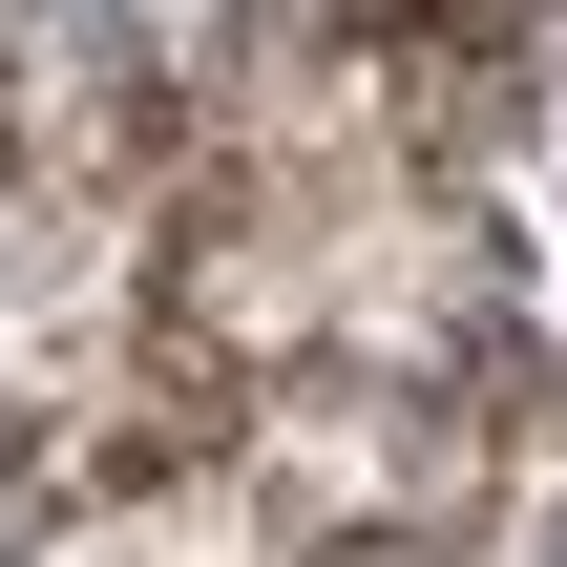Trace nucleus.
Listing matches in <instances>:
<instances>
[{"instance_id": "nucleus-1", "label": "nucleus", "mask_w": 567, "mask_h": 567, "mask_svg": "<svg viewBox=\"0 0 567 567\" xmlns=\"http://www.w3.org/2000/svg\"><path fill=\"white\" fill-rule=\"evenodd\" d=\"M526 126H547V63H526V0H484V21L400 42V84H379V147H400L421 189H484V168H505Z\"/></svg>"}]
</instances>
